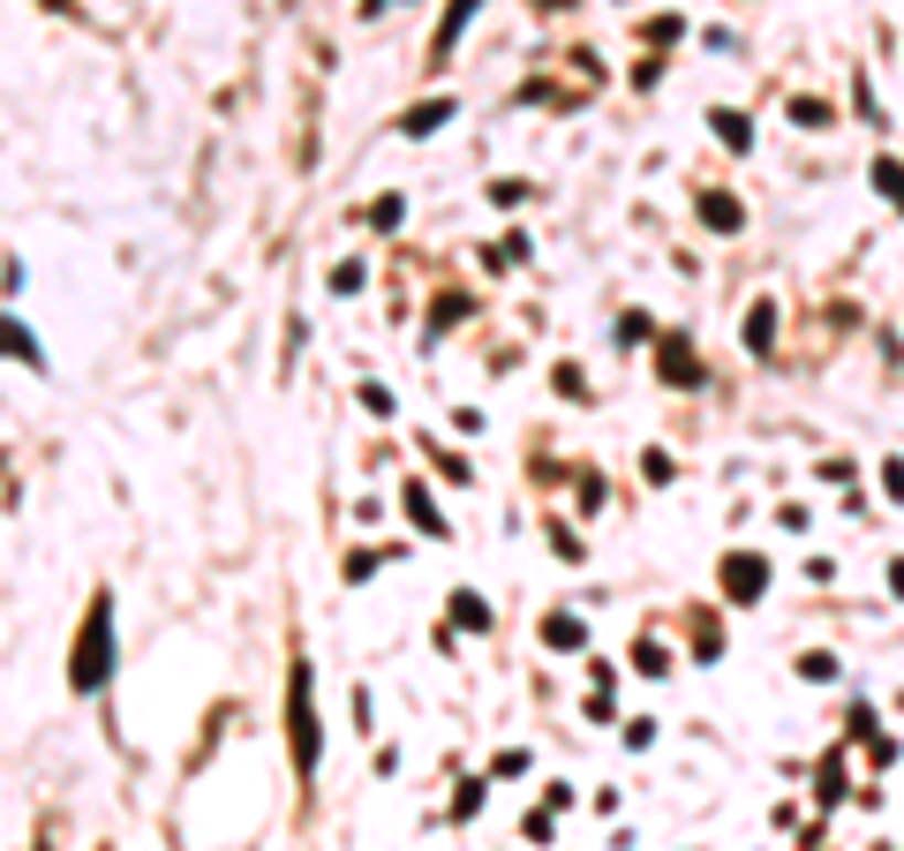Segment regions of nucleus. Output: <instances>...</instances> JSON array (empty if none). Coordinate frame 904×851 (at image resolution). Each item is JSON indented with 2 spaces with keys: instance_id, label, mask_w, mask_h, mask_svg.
<instances>
[{
  "instance_id": "nucleus-13",
  "label": "nucleus",
  "mask_w": 904,
  "mask_h": 851,
  "mask_svg": "<svg viewBox=\"0 0 904 851\" xmlns=\"http://www.w3.org/2000/svg\"><path fill=\"white\" fill-rule=\"evenodd\" d=\"M53 8H61V0H53Z\"/></svg>"
},
{
  "instance_id": "nucleus-6",
  "label": "nucleus",
  "mask_w": 904,
  "mask_h": 851,
  "mask_svg": "<svg viewBox=\"0 0 904 851\" xmlns=\"http://www.w3.org/2000/svg\"><path fill=\"white\" fill-rule=\"evenodd\" d=\"M709 121H716V136H724L732 151H746V143H754V136H746V121H738V114H709Z\"/></svg>"
},
{
  "instance_id": "nucleus-9",
  "label": "nucleus",
  "mask_w": 904,
  "mask_h": 851,
  "mask_svg": "<svg viewBox=\"0 0 904 851\" xmlns=\"http://www.w3.org/2000/svg\"><path fill=\"white\" fill-rule=\"evenodd\" d=\"M874 181H882V196H890V204H904V167H890V159H882V167H874Z\"/></svg>"
},
{
  "instance_id": "nucleus-1",
  "label": "nucleus",
  "mask_w": 904,
  "mask_h": 851,
  "mask_svg": "<svg viewBox=\"0 0 904 851\" xmlns=\"http://www.w3.org/2000/svg\"><path fill=\"white\" fill-rule=\"evenodd\" d=\"M106 671H114V610H106V596L91 603V618H84V634H76V693H98L106 685Z\"/></svg>"
},
{
  "instance_id": "nucleus-4",
  "label": "nucleus",
  "mask_w": 904,
  "mask_h": 851,
  "mask_svg": "<svg viewBox=\"0 0 904 851\" xmlns=\"http://www.w3.org/2000/svg\"><path fill=\"white\" fill-rule=\"evenodd\" d=\"M468 15H475V0H453V8H445V31H437V61H445V53H453V39L468 31Z\"/></svg>"
},
{
  "instance_id": "nucleus-11",
  "label": "nucleus",
  "mask_w": 904,
  "mask_h": 851,
  "mask_svg": "<svg viewBox=\"0 0 904 851\" xmlns=\"http://www.w3.org/2000/svg\"><path fill=\"white\" fill-rule=\"evenodd\" d=\"M791 114H799V128H829V106H821V98H799Z\"/></svg>"
},
{
  "instance_id": "nucleus-8",
  "label": "nucleus",
  "mask_w": 904,
  "mask_h": 851,
  "mask_svg": "<svg viewBox=\"0 0 904 851\" xmlns=\"http://www.w3.org/2000/svg\"><path fill=\"white\" fill-rule=\"evenodd\" d=\"M407 512H415V520H423V528H430V535H437V506H430V498H423V482H407Z\"/></svg>"
},
{
  "instance_id": "nucleus-10",
  "label": "nucleus",
  "mask_w": 904,
  "mask_h": 851,
  "mask_svg": "<svg viewBox=\"0 0 904 851\" xmlns=\"http://www.w3.org/2000/svg\"><path fill=\"white\" fill-rule=\"evenodd\" d=\"M663 377H671V384H687V377H693V370H687V347H679V340L663 347Z\"/></svg>"
},
{
  "instance_id": "nucleus-12",
  "label": "nucleus",
  "mask_w": 904,
  "mask_h": 851,
  "mask_svg": "<svg viewBox=\"0 0 904 851\" xmlns=\"http://www.w3.org/2000/svg\"><path fill=\"white\" fill-rule=\"evenodd\" d=\"M8 347H15V354H23V362H31V370H39V340H31V332H23V325H8Z\"/></svg>"
},
{
  "instance_id": "nucleus-2",
  "label": "nucleus",
  "mask_w": 904,
  "mask_h": 851,
  "mask_svg": "<svg viewBox=\"0 0 904 851\" xmlns=\"http://www.w3.org/2000/svg\"><path fill=\"white\" fill-rule=\"evenodd\" d=\"M287 716H295V762L301 776L317 768V716H309V671L295 663V685H287Z\"/></svg>"
},
{
  "instance_id": "nucleus-5",
  "label": "nucleus",
  "mask_w": 904,
  "mask_h": 851,
  "mask_svg": "<svg viewBox=\"0 0 904 851\" xmlns=\"http://www.w3.org/2000/svg\"><path fill=\"white\" fill-rule=\"evenodd\" d=\"M437 121H453V106H445V98H437V106H415V114H407L400 128H407V136H430Z\"/></svg>"
},
{
  "instance_id": "nucleus-3",
  "label": "nucleus",
  "mask_w": 904,
  "mask_h": 851,
  "mask_svg": "<svg viewBox=\"0 0 904 851\" xmlns=\"http://www.w3.org/2000/svg\"><path fill=\"white\" fill-rule=\"evenodd\" d=\"M724 588H732L738 603H754L762 588H769V565H762V557H746V551H738V557H724Z\"/></svg>"
},
{
  "instance_id": "nucleus-7",
  "label": "nucleus",
  "mask_w": 904,
  "mask_h": 851,
  "mask_svg": "<svg viewBox=\"0 0 904 851\" xmlns=\"http://www.w3.org/2000/svg\"><path fill=\"white\" fill-rule=\"evenodd\" d=\"M701 212H709V226H738V204H732V196H701Z\"/></svg>"
}]
</instances>
